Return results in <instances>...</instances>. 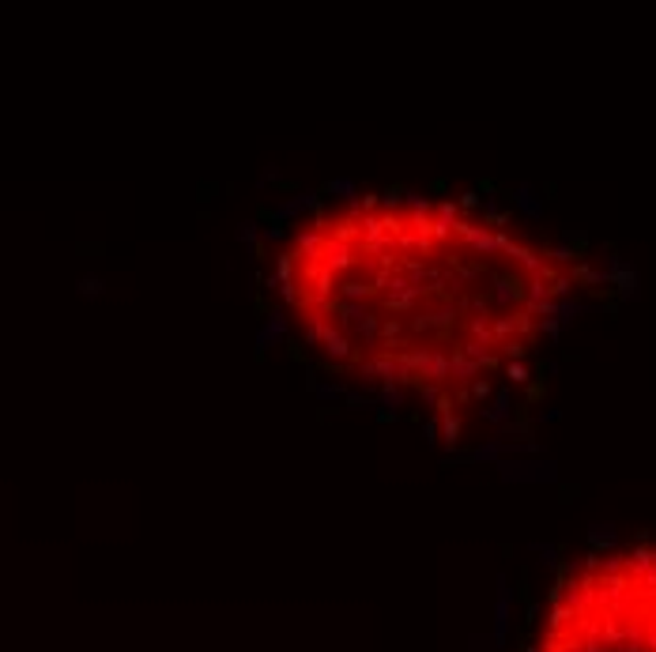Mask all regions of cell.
Listing matches in <instances>:
<instances>
[{
	"mask_svg": "<svg viewBox=\"0 0 656 652\" xmlns=\"http://www.w3.org/2000/svg\"><path fill=\"white\" fill-rule=\"evenodd\" d=\"M589 268L457 196L351 193L306 208L272 253V291L324 370L430 411L509 382Z\"/></svg>",
	"mask_w": 656,
	"mask_h": 652,
	"instance_id": "1",
	"label": "cell"
},
{
	"mask_svg": "<svg viewBox=\"0 0 656 652\" xmlns=\"http://www.w3.org/2000/svg\"><path fill=\"white\" fill-rule=\"evenodd\" d=\"M528 652H656V543L570 562L547 588Z\"/></svg>",
	"mask_w": 656,
	"mask_h": 652,
	"instance_id": "2",
	"label": "cell"
}]
</instances>
